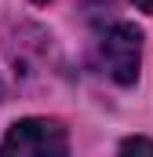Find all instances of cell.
I'll list each match as a JSON object with an SVG mask.
<instances>
[{"label": "cell", "instance_id": "cell-4", "mask_svg": "<svg viewBox=\"0 0 153 157\" xmlns=\"http://www.w3.org/2000/svg\"><path fill=\"white\" fill-rule=\"evenodd\" d=\"M139 11H146V15H153V0H131Z\"/></svg>", "mask_w": 153, "mask_h": 157}, {"label": "cell", "instance_id": "cell-2", "mask_svg": "<svg viewBox=\"0 0 153 157\" xmlns=\"http://www.w3.org/2000/svg\"><path fill=\"white\" fill-rule=\"evenodd\" d=\"M4 157H66L69 154V135L58 121L51 117H22L15 121L0 143Z\"/></svg>", "mask_w": 153, "mask_h": 157}, {"label": "cell", "instance_id": "cell-3", "mask_svg": "<svg viewBox=\"0 0 153 157\" xmlns=\"http://www.w3.org/2000/svg\"><path fill=\"white\" fill-rule=\"evenodd\" d=\"M120 154H153V139H142V135L124 139L120 143Z\"/></svg>", "mask_w": 153, "mask_h": 157}, {"label": "cell", "instance_id": "cell-5", "mask_svg": "<svg viewBox=\"0 0 153 157\" xmlns=\"http://www.w3.org/2000/svg\"><path fill=\"white\" fill-rule=\"evenodd\" d=\"M33 4H51V0H33Z\"/></svg>", "mask_w": 153, "mask_h": 157}, {"label": "cell", "instance_id": "cell-1", "mask_svg": "<svg viewBox=\"0 0 153 157\" xmlns=\"http://www.w3.org/2000/svg\"><path fill=\"white\" fill-rule=\"evenodd\" d=\"M139 59H142V33L131 22H106L95 33V66L106 77L128 88L139 80Z\"/></svg>", "mask_w": 153, "mask_h": 157}]
</instances>
